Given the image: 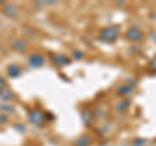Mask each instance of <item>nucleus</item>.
<instances>
[{"instance_id":"1","label":"nucleus","mask_w":156,"mask_h":146,"mask_svg":"<svg viewBox=\"0 0 156 146\" xmlns=\"http://www.w3.org/2000/svg\"><path fill=\"white\" fill-rule=\"evenodd\" d=\"M119 37V29L115 27V26H108L103 29L99 34V38L101 41H105V42H113L117 39Z\"/></svg>"},{"instance_id":"2","label":"nucleus","mask_w":156,"mask_h":146,"mask_svg":"<svg viewBox=\"0 0 156 146\" xmlns=\"http://www.w3.org/2000/svg\"><path fill=\"white\" fill-rule=\"evenodd\" d=\"M29 120H30L34 125H42L46 120V116L39 108H34L29 112Z\"/></svg>"},{"instance_id":"3","label":"nucleus","mask_w":156,"mask_h":146,"mask_svg":"<svg viewBox=\"0 0 156 146\" xmlns=\"http://www.w3.org/2000/svg\"><path fill=\"white\" fill-rule=\"evenodd\" d=\"M51 60L55 65H66L69 63V59L62 55V53H55V55H51Z\"/></svg>"},{"instance_id":"4","label":"nucleus","mask_w":156,"mask_h":146,"mask_svg":"<svg viewBox=\"0 0 156 146\" xmlns=\"http://www.w3.org/2000/svg\"><path fill=\"white\" fill-rule=\"evenodd\" d=\"M43 63H44V59H43V56L39 55V53H33V55L29 57V64L31 67H41V65H43Z\"/></svg>"},{"instance_id":"5","label":"nucleus","mask_w":156,"mask_h":146,"mask_svg":"<svg viewBox=\"0 0 156 146\" xmlns=\"http://www.w3.org/2000/svg\"><path fill=\"white\" fill-rule=\"evenodd\" d=\"M142 35H143L142 31H140L139 29H135V27L129 29L128 33H126V37H128V39H130V41H138L142 38Z\"/></svg>"},{"instance_id":"6","label":"nucleus","mask_w":156,"mask_h":146,"mask_svg":"<svg viewBox=\"0 0 156 146\" xmlns=\"http://www.w3.org/2000/svg\"><path fill=\"white\" fill-rule=\"evenodd\" d=\"M7 75L9 77H17L21 75V67L18 64H11L7 68Z\"/></svg>"},{"instance_id":"7","label":"nucleus","mask_w":156,"mask_h":146,"mask_svg":"<svg viewBox=\"0 0 156 146\" xmlns=\"http://www.w3.org/2000/svg\"><path fill=\"white\" fill-rule=\"evenodd\" d=\"M0 98L4 99V100H11V99H13V94H12L11 90L5 87V89H3L0 91Z\"/></svg>"},{"instance_id":"8","label":"nucleus","mask_w":156,"mask_h":146,"mask_svg":"<svg viewBox=\"0 0 156 146\" xmlns=\"http://www.w3.org/2000/svg\"><path fill=\"white\" fill-rule=\"evenodd\" d=\"M89 145H90V138L87 136H82L74 142V146H89Z\"/></svg>"},{"instance_id":"9","label":"nucleus","mask_w":156,"mask_h":146,"mask_svg":"<svg viewBox=\"0 0 156 146\" xmlns=\"http://www.w3.org/2000/svg\"><path fill=\"white\" fill-rule=\"evenodd\" d=\"M3 89H5V81H4L3 77H0V91Z\"/></svg>"},{"instance_id":"10","label":"nucleus","mask_w":156,"mask_h":146,"mask_svg":"<svg viewBox=\"0 0 156 146\" xmlns=\"http://www.w3.org/2000/svg\"><path fill=\"white\" fill-rule=\"evenodd\" d=\"M150 64H151V68H152V69H155V71H156V57H155V59H154L150 63Z\"/></svg>"},{"instance_id":"11","label":"nucleus","mask_w":156,"mask_h":146,"mask_svg":"<svg viewBox=\"0 0 156 146\" xmlns=\"http://www.w3.org/2000/svg\"><path fill=\"white\" fill-rule=\"evenodd\" d=\"M5 121H7L5 115H0V124H2V123H5Z\"/></svg>"},{"instance_id":"12","label":"nucleus","mask_w":156,"mask_h":146,"mask_svg":"<svg viewBox=\"0 0 156 146\" xmlns=\"http://www.w3.org/2000/svg\"><path fill=\"white\" fill-rule=\"evenodd\" d=\"M26 146H35V145H26Z\"/></svg>"}]
</instances>
